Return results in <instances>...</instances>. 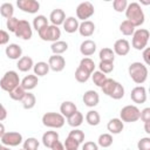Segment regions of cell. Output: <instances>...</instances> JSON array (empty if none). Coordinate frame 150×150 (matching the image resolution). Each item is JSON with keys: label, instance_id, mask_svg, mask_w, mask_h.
<instances>
[{"label": "cell", "instance_id": "obj_1", "mask_svg": "<svg viewBox=\"0 0 150 150\" xmlns=\"http://www.w3.org/2000/svg\"><path fill=\"white\" fill-rule=\"evenodd\" d=\"M125 12V16H127V20L129 22H131L135 28L136 27H139L144 23V12L141 7V5L138 2H131V4H128L127 6V9L124 11Z\"/></svg>", "mask_w": 150, "mask_h": 150}, {"label": "cell", "instance_id": "obj_2", "mask_svg": "<svg viewBox=\"0 0 150 150\" xmlns=\"http://www.w3.org/2000/svg\"><path fill=\"white\" fill-rule=\"evenodd\" d=\"M128 73L129 76L131 77V80L137 83V84H142L146 81L148 79V67L142 63V62H132L130 63L129 68H128Z\"/></svg>", "mask_w": 150, "mask_h": 150}, {"label": "cell", "instance_id": "obj_3", "mask_svg": "<svg viewBox=\"0 0 150 150\" xmlns=\"http://www.w3.org/2000/svg\"><path fill=\"white\" fill-rule=\"evenodd\" d=\"M18 86H20V77L15 70H8L4 74V76L0 80V87L2 90L9 93L13 89H15Z\"/></svg>", "mask_w": 150, "mask_h": 150}, {"label": "cell", "instance_id": "obj_4", "mask_svg": "<svg viewBox=\"0 0 150 150\" xmlns=\"http://www.w3.org/2000/svg\"><path fill=\"white\" fill-rule=\"evenodd\" d=\"M149 38H150V33L148 29L145 28H138L132 34V40H131V45L135 49L137 50H143L144 48H146L148 42H149Z\"/></svg>", "mask_w": 150, "mask_h": 150}, {"label": "cell", "instance_id": "obj_5", "mask_svg": "<svg viewBox=\"0 0 150 150\" xmlns=\"http://www.w3.org/2000/svg\"><path fill=\"white\" fill-rule=\"evenodd\" d=\"M66 118L60 112H46L42 116V124L47 128L60 129L64 125Z\"/></svg>", "mask_w": 150, "mask_h": 150}, {"label": "cell", "instance_id": "obj_6", "mask_svg": "<svg viewBox=\"0 0 150 150\" xmlns=\"http://www.w3.org/2000/svg\"><path fill=\"white\" fill-rule=\"evenodd\" d=\"M39 36L41 40L43 41H50V42H55L60 40L61 36V30L59 27L54 26V25H48L46 27H43L42 29H40L38 32Z\"/></svg>", "mask_w": 150, "mask_h": 150}, {"label": "cell", "instance_id": "obj_7", "mask_svg": "<svg viewBox=\"0 0 150 150\" xmlns=\"http://www.w3.org/2000/svg\"><path fill=\"white\" fill-rule=\"evenodd\" d=\"M139 114H141V110L136 107V105H125L121 109L120 111V120L124 123H131V122H136L139 120Z\"/></svg>", "mask_w": 150, "mask_h": 150}, {"label": "cell", "instance_id": "obj_8", "mask_svg": "<svg viewBox=\"0 0 150 150\" xmlns=\"http://www.w3.org/2000/svg\"><path fill=\"white\" fill-rule=\"evenodd\" d=\"M94 12H95V8L91 2H89V1L81 2L76 7V19L87 21L89 18H91L94 15Z\"/></svg>", "mask_w": 150, "mask_h": 150}, {"label": "cell", "instance_id": "obj_9", "mask_svg": "<svg viewBox=\"0 0 150 150\" xmlns=\"http://www.w3.org/2000/svg\"><path fill=\"white\" fill-rule=\"evenodd\" d=\"M14 34L16 38H20L22 40H29L32 39V35H33V28L27 20H19V23Z\"/></svg>", "mask_w": 150, "mask_h": 150}, {"label": "cell", "instance_id": "obj_10", "mask_svg": "<svg viewBox=\"0 0 150 150\" xmlns=\"http://www.w3.org/2000/svg\"><path fill=\"white\" fill-rule=\"evenodd\" d=\"M0 139L5 146H18L23 141L22 135L16 131H6Z\"/></svg>", "mask_w": 150, "mask_h": 150}, {"label": "cell", "instance_id": "obj_11", "mask_svg": "<svg viewBox=\"0 0 150 150\" xmlns=\"http://www.w3.org/2000/svg\"><path fill=\"white\" fill-rule=\"evenodd\" d=\"M16 6L25 13L35 14L40 9V2L36 0H18Z\"/></svg>", "mask_w": 150, "mask_h": 150}, {"label": "cell", "instance_id": "obj_12", "mask_svg": "<svg viewBox=\"0 0 150 150\" xmlns=\"http://www.w3.org/2000/svg\"><path fill=\"white\" fill-rule=\"evenodd\" d=\"M48 66H49V69L55 71V73H59V71H62L66 67V60L63 56L61 55H52L49 56L48 59Z\"/></svg>", "mask_w": 150, "mask_h": 150}, {"label": "cell", "instance_id": "obj_13", "mask_svg": "<svg viewBox=\"0 0 150 150\" xmlns=\"http://www.w3.org/2000/svg\"><path fill=\"white\" fill-rule=\"evenodd\" d=\"M130 98H131V101H132L134 103H137V104L145 103V101H146V89H145L143 86H137V87H135V88L131 90Z\"/></svg>", "mask_w": 150, "mask_h": 150}, {"label": "cell", "instance_id": "obj_14", "mask_svg": "<svg viewBox=\"0 0 150 150\" xmlns=\"http://www.w3.org/2000/svg\"><path fill=\"white\" fill-rule=\"evenodd\" d=\"M112 50L115 54H117L120 56H125L130 52V43L125 39H118L115 41Z\"/></svg>", "mask_w": 150, "mask_h": 150}, {"label": "cell", "instance_id": "obj_15", "mask_svg": "<svg viewBox=\"0 0 150 150\" xmlns=\"http://www.w3.org/2000/svg\"><path fill=\"white\" fill-rule=\"evenodd\" d=\"M83 103L89 107V108H94L100 102V95L97 94V91L95 90H87L84 94H83Z\"/></svg>", "mask_w": 150, "mask_h": 150}, {"label": "cell", "instance_id": "obj_16", "mask_svg": "<svg viewBox=\"0 0 150 150\" xmlns=\"http://www.w3.org/2000/svg\"><path fill=\"white\" fill-rule=\"evenodd\" d=\"M66 20V13L63 12V9L61 8H56L53 9L49 14V21L52 22V25L59 27L60 25H62Z\"/></svg>", "mask_w": 150, "mask_h": 150}, {"label": "cell", "instance_id": "obj_17", "mask_svg": "<svg viewBox=\"0 0 150 150\" xmlns=\"http://www.w3.org/2000/svg\"><path fill=\"white\" fill-rule=\"evenodd\" d=\"M39 83V79L36 75L34 74H29L27 76H25L21 81H20V86L26 90V91H29V90H33Z\"/></svg>", "mask_w": 150, "mask_h": 150}, {"label": "cell", "instance_id": "obj_18", "mask_svg": "<svg viewBox=\"0 0 150 150\" xmlns=\"http://www.w3.org/2000/svg\"><path fill=\"white\" fill-rule=\"evenodd\" d=\"M6 56L11 60H19L22 55V48L16 43H9L5 49Z\"/></svg>", "mask_w": 150, "mask_h": 150}, {"label": "cell", "instance_id": "obj_19", "mask_svg": "<svg viewBox=\"0 0 150 150\" xmlns=\"http://www.w3.org/2000/svg\"><path fill=\"white\" fill-rule=\"evenodd\" d=\"M95 32V25L93 21L90 20H87V21H82L80 25H79V33L84 36V38H89L94 34Z\"/></svg>", "mask_w": 150, "mask_h": 150}, {"label": "cell", "instance_id": "obj_20", "mask_svg": "<svg viewBox=\"0 0 150 150\" xmlns=\"http://www.w3.org/2000/svg\"><path fill=\"white\" fill-rule=\"evenodd\" d=\"M96 52V43L93 40H84L80 45V53L83 56H91Z\"/></svg>", "mask_w": 150, "mask_h": 150}, {"label": "cell", "instance_id": "obj_21", "mask_svg": "<svg viewBox=\"0 0 150 150\" xmlns=\"http://www.w3.org/2000/svg\"><path fill=\"white\" fill-rule=\"evenodd\" d=\"M76 110H77L76 105H75V103L71 102V101H64V102H62L61 105H60V114H61L64 118H68L69 116H71Z\"/></svg>", "mask_w": 150, "mask_h": 150}, {"label": "cell", "instance_id": "obj_22", "mask_svg": "<svg viewBox=\"0 0 150 150\" xmlns=\"http://www.w3.org/2000/svg\"><path fill=\"white\" fill-rule=\"evenodd\" d=\"M33 66H34V62H33V59L30 56H21L16 62L18 69L22 73L29 71L33 68Z\"/></svg>", "mask_w": 150, "mask_h": 150}, {"label": "cell", "instance_id": "obj_23", "mask_svg": "<svg viewBox=\"0 0 150 150\" xmlns=\"http://www.w3.org/2000/svg\"><path fill=\"white\" fill-rule=\"evenodd\" d=\"M79 20L76 19V18H74V16H68V18H66V20H64V22L62 23V26H63V29L67 32V33H69V34H71V33H75L76 30H79Z\"/></svg>", "mask_w": 150, "mask_h": 150}, {"label": "cell", "instance_id": "obj_24", "mask_svg": "<svg viewBox=\"0 0 150 150\" xmlns=\"http://www.w3.org/2000/svg\"><path fill=\"white\" fill-rule=\"evenodd\" d=\"M124 128V123L120 120V118H111L108 124H107V129L110 134H114V135H117L120 134Z\"/></svg>", "mask_w": 150, "mask_h": 150}, {"label": "cell", "instance_id": "obj_25", "mask_svg": "<svg viewBox=\"0 0 150 150\" xmlns=\"http://www.w3.org/2000/svg\"><path fill=\"white\" fill-rule=\"evenodd\" d=\"M59 141V134L56 131H46L43 135H42V143L46 148H49L56 142Z\"/></svg>", "mask_w": 150, "mask_h": 150}, {"label": "cell", "instance_id": "obj_26", "mask_svg": "<svg viewBox=\"0 0 150 150\" xmlns=\"http://www.w3.org/2000/svg\"><path fill=\"white\" fill-rule=\"evenodd\" d=\"M21 103H22L23 109H26V110L33 109V108L35 107V104H36V97H35V95H34L33 93L26 91L23 98L21 100Z\"/></svg>", "mask_w": 150, "mask_h": 150}, {"label": "cell", "instance_id": "obj_27", "mask_svg": "<svg viewBox=\"0 0 150 150\" xmlns=\"http://www.w3.org/2000/svg\"><path fill=\"white\" fill-rule=\"evenodd\" d=\"M33 70H34V75H36L38 77L39 76H45L49 71V66L45 61H39L33 66Z\"/></svg>", "mask_w": 150, "mask_h": 150}, {"label": "cell", "instance_id": "obj_28", "mask_svg": "<svg viewBox=\"0 0 150 150\" xmlns=\"http://www.w3.org/2000/svg\"><path fill=\"white\" fill-rule=\"evenodd\" d=\"M50 49H52L54 55H61L62 53H64L68 49V43L66 41L59 40V41H55V42L52 43Z\"/></svg>", "mask_w": 150, "mask_h": 150}, {"label": "cell", "instance_id": "obj_29", "mask_svg": "<svg viewBox=\"0 0 150 150\" xmlns=\"http://www.w3.org/2000/svg\"><path fill=\"white\" fill-rule=\"evenodd\" d=\"M83 115H82V112H80L79 110H76L71 116H69L68 118H67V123L70 125V127H73V128H77V127H80L81 124H82V122H83Z\"/></svg>", "mask_w": 150, "mask_h": 150}, {"label": "cell", "instance_id": "obj_30", "mask_svg": "<svg viewBox=\"0 0 150 150\" xmlns=\"http://www.w3.org/2000/svg\"><path fill=\"white\" fill-rule=\"evenodd\" d=\"M86 121L89 125H93V127H96L100 124L101 122V116L98 114V111L96 110H89L87 114H86Z\"/></svg>", "mask_w": 150, "mask_h": 150}, {"label": "cell", "instance_id": "obj_31", "mask_svg": "<svg viewBox=\"0 0 150 150\" xmlns=\"http://www.w3.org/2000/svg\"><path fill=\"white\" fill-rule=\"evenodd\" d=\"M98 57H100V61H111L114 62L115 60V53L111 48H102L100 50V54H98Z\"/></svg>", "mask_w": 150, "mask_h": 150}, {"label": "cell", "instance_id": "obj_32", "mask_svg": "<svg viewBox=\"0 0 150 150\" xmlns=\"http://www.w3.org/2000/svg\"><path fill=\"white\" fill-rule=\"evenodd\" d=\"M80 68L84 69L86 71H88L89 74H93L95 71V62L90 59V57H83L81 61H80V64H79Z\"/></svg>", "mask_w": 150, "mask_h": 150}, {"label": "cell", "instance_id": "obj_33", "mask_svg": "<svg viewBox=\"0 0 150 150\" xmlns=\"http://www.w3.org/2000/svg\"><path fill=\"white\" fill-rule=\"evenodd\" d=\"M48 25H49L48 23V19L45 15H38V16H35L33 19V28L36 32H39L40 29H42L43 27H46Z\"/></svg>", "mask_w": 150, "mask_h": 150}, {"label": "cell", "instance_id": "obj_34", "mask_svg": "<svg viewBox=\"0 0 150 150\" xmlns=\"http://www.w3.org/2000/svg\"><path fill=\"white\" fill-rule=\"evenodd\" d=\"M120 32H121L123 35H125V36H130V35H132L134 32H135V26H134L131 22H129L128 20H124V21H122L121 25H120Z\"/></svg>", "mask_w": 150, "mask_h": 150}, {"label": "cell", "instance_id": "obj_35", "mask_svg": "<svg viewBox=\"0 0 150 150\" xmlns=\"http://www.w3.org/2000/svg\"><path fill=\"white\" fill-rule=\"evenodd\" d=\"M0 14L5 18V19H9L13 16L14 14V7L11 2H4L0 6Z\"/></svg>", "mask_w": 150, "mask_h": 150}, {"label": "cell", "instance_id": "obj_36", "mask_svg": "<svg viewBox=\"0 0 150 150\" xmlns=\"http://www.w3.org/2000/svg\"><path fill=\"white\" fill-rule=\"evenodd\" d=\"M116 83H117V81H115V80H112V79H107L105 82H104V83L102 84V87H101L103 94H105L107 96L110 97L112 90H114L115 87H116Z\"/></svg>", "mask_w": 150, "mask_h": 150}, {"label": "cell", "instance_id": "obj_37", "mask_svg": "<svg viewBox=\"0 0 150 150\" xmlns=\"http://www.w3.org/2000/svg\"><path fill=\"white\" fill-rule=\"evenodd\" d=\"M112 136L110 134H101L97 139V145L102 148H109L112 144Z\"/></svg>", "mask_w": 150, "mask_h": 150}, {"label": "cell", "instance_id": "obj_38", "mask_svg": "<svg viewBox=\"0 0 150 150\" xmlns=\"http://www.w3.org/2000/svg\"><path fill=\"white\" fill-rule=\"evenodd\" d=\"M90 76H91V74H89L88 71H86L84 69H82V68H80V67H77L76 70H75V79H76V81L80 82V83L87 82V81L90 79Z\"/></svg>", "mask_w": 150, "mask_h": 150}, {"label": "cell", "instance_id": "obj_39", "mask_svg": "<svg viewBox=\"0 0 150 150\" xmlns=\"http://www.w3.org/2000/svg\"><path fill=\"white\" fill-rule=\"evenodd\" d=\"M107 79H108V77L105 76V74L101 73L100 70H95V71L91 74V80H93L94 84L97 86V87H100V88L102 87V84L105 82Z\"/></svg>", "mask_w": 150, "mask_h": 150}, {"label": "cell", "instance_id": "obj_40", "mask_svg": "<svg viewBox=\"0 0 150 150\" xmlns=\"http://www.w3.org/2000/svg\"><path fill=\"white\" fill-rule=\"evenodd\" d=\"M8 94H9V97L12 100H14V101H21L23 98L25 94H26V90L21 86H18L15 89H13L12 91H9Z\"/></svg>", "mask_w": 150, "mask_h": 150}, {"label": "cell", "instance_id": "obj_41", "mask_svg": "<svg viewBox=\"0 0 150 150\" xmlns=\"http://www.w3.org/2000/svg\"><path fill=\"white\" fill-rule=\"evenodd\" d=\"M39 141L35 137H28L26 141H23V150H38L39 149Z\"/></svg>", "mask_w": 150, "mask_h": 150}, {"label": "cell", "instance_id": "obj_42", "mask_svg": "<svg viewBox=\"0 0 150 150\" xmlns=\"http://www.w3.org/2000/svg\"><path fill=\"white\" fill-rule=\"evenodd\" d=\"M68 137H70V138H73V139H75L76 142H79L80 144L84 141V132L82 131V130H80V129H73L71 131H69V134H68Z\"/></svg>", "mask_w": 150, "mask_h": 150}, {"label": "cell", "instance_id": "obj_43", "mask_svg": "<svg viewBox=\"0 0 150 150\" xmlns=\"http://www.w3.org/2000/svg\"><path fill=\"white\" fill-rule=\"evenodd\" d=\"M98 68H100L101 73L109 74V73H111L114 70V62H111V61H100Z\"/></svg>", "mask_w": 150, "mask_h": 150}, {"label": "cell", "instance_id": "obj_44", "mask_svg": "<svg viewBox=\"0 0 150 150\" xmlns=\"http://www.w3.org/2000/svg\"><path fill=\"white\" fill-rule=\"evenodd\" d=\"M123 96H124V88L120 82H117L115 89L112 90V93L110 95V97L114 98V100H121Z\"/></svg>", "mask_w": 150, "mask_h": 150}, {"label": "cell", "instance_id": "obj_45", "mask_svg": "<svg viewBox=\"0 0 150 150\" xmlns=\"http://www.w3.org/2000/svg\"><path fill=\"white\" fill-rule=\"evenodd\" d=\"M63 146H64V150H77L80 146V143L67 136V138L63 143Z\"/></svg>", "mask_w": 150, "mask_h": 150}, {"label": "cell", "instance_id": "obj_46", "mask_svg": "<svg viewBox=\"0 0 150 150\" xmlns=\"http://www.w3.org/2000/svg\"><path fill=\"white\" fill-rule=\"evenodd\" d=\"M127 6H128V1L127 0H114L112 2V7L116 12L118 13H122L127 9Z\"/></svg>", "mask_w": 150, "mask_h": 150}, {"label": "cell", "instance_id": "obj_47", "mask_svg": "<svg viewBox=\"0 0 150 150\" xmlns=\"http://www.w3.org/2000/svg\"><path fill=\"white\" fill-rule=\"evenodd\" d=\"M18 23H19V19H16L15 16H12V18L7 19V21H6V27H7V29H8L9 32L15 33L16 27H18Z\"/></svg>", "mask_w": 150, "mask_h": 150}, {"label": "cell", "instance_id": "obj_48", "mask_svg": "<svg viewBox=\"0 0 150 150\" xmlns=\"http://www.w3.org/2000/svg\"><path fill=\"white\" fill-rule=\"evenodd\" d=\"M138 150H150V137H142L137 143Z\"/></svg>", "mask_w": 150, "mask_h": 150}, {"label": "cell", "instance_id": "obj_49", "mask_svg": "<svg viewBox=\"0 0 150 150\" xmlns=\"http://www.w3.org/2000/svg\"><path fill=\"white\" fill-rule=\"evenodd\" d=\"M139 118L142 122H150V108H144L143 110H141L139 114Z\"/></svg>", "mask_w": 150, "mask_h": 150}, {"label": "cell", "instance_id": "obj_50", "mask_svg": "<svg viewBox=\"0 0 150 150\" xmlns=\"http://www.w3.org/2000/svg\"><path fill=\"white\" fill-rule=\"evenodd\" d=\"M9 41V34L4 30V29H0V46L2 45H7Z\"/></svg>", "mask_w": 150, "mask_h": 150}, {"label": "cell", "instance_id": "obj_51", "mask_svg": "<svg viewBox=\"0 0 150 150\" xmlns=\"http://www.w3.org/2000/svg\"><path fill=\"white\" fill-rule=\"evenodd\" d=\"M82 150H98V145H97V143L89 141L82 145Z\"/></svg>", "mask_w": 150, "mask_h": 150}, {"label": "cell", "instance_id": "obj_52", "mask_svg": "<svg viewBox=\"0 0 150 150\" xmlns=\"http://www.w3.org/2000/svg\"><path fill=\"white\" fill-rule=\"evenodd\" d=\"M149 54H150V48L146 47L143 49V60H144V64L145 66H149L150 64V59H149Z\"/></svg>", "mask_w": 150, "mask_h": 150}, {"label": "cell", "instance_id": "obj_53", "mask_svg": "<svg viewBox=\"0 0 150 150\" xmlns=\"http://www.w3.org/2000/svg\"><path fill=\"white\" fill-rule=\"evenodd\" d=\"M52 150H64V146H63V143H61L60 141H56L52 146H50Z\"/></svg>", "mask_w": 150, "mask_h": 150}, {"label": "cell", "instance_id": "obj_54", "mask_svg": "<svg viewBox=\"0 0 150 150\" xmlns=\"http://www.w3.org/2000/svg\"><path fill=\"white\" fill-rule=\"evenodd\" d=\"M6 117H7V110H6V108L0 103V122L4 121V120H6Z\"/></svg>", "mask_w": 150, "mask_h": 150}, {"label": "cell", "instance_id": "obj_55", "mask_svg": "<svg viewBox=\"0 0 150 150\" xmlns=\"http://www.w3.org/2000/svg\"><path fill=\"white\" fill-rule=\"evenodd\" d=\"M144 130L146 134H150V122H145L144 123Z\"/></svg>", "mask_w": 150, "mask_h": 150}, {"label": "cell", "instance_id": "obj_56", "mask_svg": "<svg viewBox=\"0 0 150 150\" xmlns=\"http://www.w3.org/2000/svg\"><path fill=\"white\" fill-rule=\"evenodd\" d=\"M5 132H6V130H5V125L0 122V138L4 136V134H5Z\"/></svg>", "mask_w": 150, "mask_h": 150}, {"label": "cell", "instance_id": "obj_57", "mask_svg": "<svg viewBox=\"0 0 150 150\" xmlns=\"http://www.w3.org/2000/svg\"><path fill=\"white\" fill-rule=\"evenodd\" d=\"M0 150H12V149H11V148H9V146H5V145H2V146H1V149H0Z\"/></svg>", "mask_w": 150, "mask_h": 150}, {"label": "cell", "instance_id": "obj_58", "mask_svg": "<svg viewBox=\"0 0 150 150\" xmlns=\"http://www.w3.org/2000/svg\"><path fill=\"white\" fill-rule=\"evenodd\" d=\"M1 146H2V144H1V143H0V149H1Z\"/></svg>", "mask_w": 150, "mask_h": 150}, {"label": "cell", "instance_id": "obj_59", "mask_svg": "<svg viewBox=\"0 0 150 150\" xmlns=\"http://www.w3.org/2000/svg\"><path fill=\"white\" fill-rule=\"evenodd\" d=\"M19 150H23V149H19Z\"/></svg>", "mask_w": 150, "mask_h": 150}]
</instances>
